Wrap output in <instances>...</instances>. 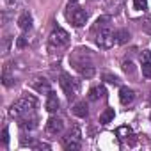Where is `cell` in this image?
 <instances>
[{"label": "cell", "instance_id": "1", "mask_svg": "<svg viewBox=\"0 0 151 151\" xmlns=\"http://www.w3.org/2000/svg\"><path fill=\"white\" fill-rule=\"evenodd\" d=\"M36 107H37V100H36L34 96H30V94H25V96H22L20 100H16V101L11 105L9 114H11L13 117H16V119H22V117H25V116L34 114Z\"/></svg>", "mask_w": 151, "mask_h": 151}, {"label": "cell", "instance_id": "2", "mask_svg": "<svg viewBox=\"0 0 151 151\" xmlns=\"http://www.w3.org/2000/svg\"><path fill=\"white\" fill-rule=\"evenodd\" d=\"M87 16L89 14H87V11L84 7H80L78 4H71L69 2V6L66 9V18H68V22L73 27H82V25H86Z\"/></svg>", "mask_w": 151, "mask_h": 151}, {"label": "cell", "instance_id": "3", "mask_svg": "<svg viewBox=\"0 0 151 151\" xmlns=\"http://www.w3.org/2000/svg\"><path fill=\"white\" fill-rule=\"evenodd\" d=\"M80 139H82L80 128L75 124V126L66 133V137H62V146H64V149H68V151H77V149H80V147H82Z\"/></svg>", "mask_w": 151, "mask_h": 151}, {"label": "cell", "instance_id": "4", "mask_svg": "<svg viewBox=\"0 0 151 151\" xmlns=\"http://www.w3.org/2000/svg\"><path fill=\"white\" fill-rule=\"evenodd\" d=\"M59 84H60L62 91L66 93V96H68L69 100L75 98V96L78 94V91H80V84H78V80H75L71 75H68V73H62V75H60Z\"/></svg>", "mask_w": 151, "mask_h": 151}, {"label": "cell", "instance_id": "5", "mask_svg": "<svg viewBox=\"0 0 151 151\" xmlns=\"http://www.w3.org/2000/svg\"><path fill=\"white\" fill-rule=\"evenodd\" d=\"M68 43H69V34H68L64 29L57 27V29L52 30V34H50V37H48V45H50L52 50H53V48L60 50V48L68 46Z\"/></svg>", "mask_w": 151, "mask_h": 151}, {"label": "cell", "instance_id": "6", "mask_svg": "<svg viewBox=\"0 0 151 151\" xmlns=\"http://www.w3.org/2000/svg\"><path fill=\"white\" fill-rule=\"evenodd\" d=\"M96 45L103 50H109L116 45V32H112L110 27L107 29H101V30H96Z\"/></svg>", "mask_w": 151, "mask_h": 151}, {"label": "cell", "instance_id": "7", "mask_svg": "<svg viewBox=\"0 0 151 151\" xmlns=\"http://www.w3.org/2000/svg\"><path fill=\"white\" fill-rule=\"evenodd\" d=\"M62 130H64V121H62L60 117L52 116V117L46 121V132H48L50 135H59V133H62Z\"/></svg>", "mask_w": 151, "mask_h": 151}, {"label": "cell", "instance_id": "8", "mask_svg": "<svg viewBox=\"0 0 151 151\" xmlns=\"http://www.w3.org/2000/svg\"><path fill=\"white\" fill-rule=\"evenodd\" d=\"M75 68L77 71L86 78H93L94 77V66L91 62H86V60H75Z\"/></svg>", "mask_w": 151, "mask_h": 151}, {"label": "cell", "instance_id": "9", "mask_svg": "<svg viewBox=\"0 0 151 151\" xmlns=\"http://www.w3.org/2000/svg\"><path fill=\"white\" fill-rule=\"evenodd\" d=\"M30 87H32L34 91H37L39 94H48V93L52 91L48 80H46V78H41V77H36V78L30 82Z\"/></svg>", "mask_w": 151, "mask_h": 151}, {"label": "cell", "instance_id": "10", "mask_svg": "<svg viewBox=\"0 0 151 151\" xmlns=\"http://www.w3.org/2000/svg\"><path fill=\"white\" fill-rule=\"evenodd\" d=\"M124 7V0H105V9L109 14H117Z\"/></svg>", "mask_w": 151, "mask_h": 151}, {"label": "cell", "instance_id": "11", "mask_svg": "<svg viewBox=\"0 0 151 151\" xmlns=\"http://www.w3.org/2000/svg\"><path fill=\"white\" fill-rule=\"evenodd\" d=\"M133 100H135V91L133 89H130V87H121L119 89V101L123 105H130Z\"/></svg>", "mask_w": 151, "mask_h": 151}, {"label": "cell", "instance_id": "12", "mask_svg": "<svg viewBox=\"0 0 151 151\" xmlns=\"http://www.w3.org/2000/svg\"><path fill=\"white\" fill-rule=\"evenodd\" d=\"M18 27H20L23 32H27V30L32 29V14H30L29 11H25V13L20 14V18H18Z\"/></svg>", "mask_w": 151, "mask_h": 151}, {"label": "cell", "instance_id": "13", "mask_svg": "<svg viewBox=\"0 0 151 151\" xmlns=\"http://www.w3.org/2000/svg\"><path fill=\"white\" fill-rule=\"evenodd\" d=\"M59 107H60V103H59L57 94H55L53 91H50V93H48V100H46V110H48L50 114H53V112L59 110Z\"/></svg>", "mask_w": 151, "mask_h": 151}, {"label": "cell", "instance_id": "14", "mask_svg": "<svg viewBox=\"0 0 151 151\" xmlns=\"http://www.w3.org/2000/svg\"><path fill=\"white\" fill-rule=\"evenodd\" d=\"M73 114L77 116V117H82V119H86V117L89 116V110H87V105H86V101H78V103H75V105H73Z\"/></svg>", "mask_w": 151, "mask_h": 151}, {"label": "cell", "instance_id": "15", "mask_svg": "<svg viewBox=\"0 0 151 151\" xmlns=\"http://www.w3.org/2000/svg\"><path fill=\"white\" fill-rule=\"evenodd\" d=\"M105 87L103 86H96V87H93L91 91H89V100L91 101H100V100H103L105 98Z\"/></svg>", "mask_w": 151, "mask_h": 151}, {"label": "cell", "instance_id": "16", "mask_svg": "<svg viewBox=\"0 0 151 151\" xmlns=\"http://www.w3.org/2000/svg\"><path fill=\"white\" fill-rule=\"evenodd\" d=\"M20 126L22 128H25V130H34L36 126H37V117L36 116H25V117H22L20 119Z\"/></svg>", "mask_w": 151, "mask_h": 151}, {"label": "cell", "instance_id": "17", "mask_svg": "<svg viewBox=\"0 0 151 151\" xmlns=\"http://www.w3.org/2000/svg\"><path fill=\"white\" fill-rule=\"evenodd\" d=\"M107 27H110V16H100L96 20V23L93 25V32L101 30V29H107Z\"/></svg>", "mask_w": 151, "mask_h": 151}, {"label": "cell", "instance_id": "18", "mask_svg": "<svg viewBox=\"0 0 151 151\" xmlns=\"http://www.w3.org/2000/svg\"><path fill=\"white\" fill-rule=\"evenodd\" d=\"M114 117H116L114 109H105V110H103V114L100 116V124H109V123H112V121H114Z\"/></svg>", "mask_w": 151, "mask_h": 151}, {"label": "cell", "instance_id": "19", "mask_svg": "<svg viewBox=\"0 0 151 151\" xmlns=\"http://www.w3.org/2000/svg\"><path fill=\"white\" fill-rule=\"evenodd\" d=\"M128 39H130V32L126 29H121L116 32V45H124L128 43Z\"/></svg>", "mask_w": 151, "mask_h": 151}, {"label": "cell", "instance_id": "20", "mask_svg": "<svg viewBox=\"0 0 151 151\" xmlns=\"http://www.w3.org/2000/svg\"><path fill=\"white\" fill-rule=\"evenodd\" d=\"M116 133L119 139H128V137H132V128L130 126H119L116 130Z\"/></svg>", "mask_w": 151, "mask_h": 151}, {"label": "cell", "instance_id": "21", "mask_svg": "<svg viewBox=\"0 0 151 151\" xmlns=\"http://www.w3.org/2000/svg\"><path fill=\"white\" fill-rule=\"evenodd\" d=\"M139 59H140V62H142V64L151 62V50H142V52H140V55H139Z\"/></svg>", "mask_w": 151, "mask_h": 151}, {"label": "cell", "instance_id": "22", "mask_svg": "<svg viewBox=\"0 0 151 151\" xmlns=\"http://www.w3.org/2000/svg\"><path fill=\"white\" fill-rule=\"evenodd\" d=\"M133 7L137 11H146L147 9V0H133Z\"/></svg>", "mask_w": 151, "mask_h": 151}, {"label": "cell", "instance_id": "23", "mask_svg": "<svg viewBox=\"0 0 151 151\" xmlns=\"http://www.w3.org/2000/svg\"><path fill=\"white\" fill-rule=\"evenodd\" d=\"M103 80H107L109 84H114V86L119 84V78L116 77V75H110V73H105V75H103Z\"/></svg>", "mask_w": 151, "mask_h": 151}, {"label": "cell", "instance_id": "24", "mask_svg": "<svg viewBox=\"0 0 151 151\" xmlns=\"http://www.w3.org/2000/svg\"><path fill=\"white\" fill-rule=\"evenodd\" d=\"M142 75H144L146 78H151V62L142 64Z\"/></svg>", "mask_w": 151, "mask_h": 151}, {"label": "cell", "instance_id": "25", "mask_svg": "<svg viewBox=\"0 0 151 151\" xmlns=\"http://www.w3.org/2000/svg\"><path fill=\"white\" fill-rule=\"evenodd\" d=\"M6 4L9 7H20L22 4H25V0H6Z\"/></svg>", "mask_w": 151, "mask_h": 151}, {"label": "cell", "instance_id": "26", "mask_svg": "<svg viewBox=\"0 0 151 151\" xmlns=\"http://www.w3.org/2000/svg\"><path fill=\"white\" fill-rule=\"evenodd\" d=\"M25 45H27V36H25V34H22V36L16 39V46H18V48H23Z\"/></svg>", "mask_w": 151, "mask_h": 151}, {"label": "cell", "instance_id": "27", "mask_svg": "<svg viewBox=\"0 0 151 151\" xmlns=\"http://www.w3.org/2000/svg\"><path fill=\"white\" fill-rule=\"evenodd\" d=\"M9 45H11V36H7V37L4 39V52H2L4 55H7V53H9Z\"/></svg>", "mask_w": 151, "mask_h": 151}, {"label": "cell", "instance_id": "28", "mask_svg": "<svg viewBox=\"0 0 151 151\" xmlns=\"http://www.w3.org/2000/svg\"><path fill=\"white\" fill-rule=\"evenodd\" d=\"M123 71L124 73H133V64L128 60V62H123Z\"/></svg>", "mask_w": 151, "mask_h": 151}, {"label": "cell", "instance_id": "29", "mask_svg": "<svg viewBox=\"0 0 151 151\" xmlns=\"http://www.w3.org/2000/svg\"><path fill=\"white\" fill-rule=\"evenodd\" d=\"M7 142H9V132H7V128H4L2 130V144L7 146Z\"/></svg>", "mask_w": 151, "mask_h": 151}, {"label": "cell", "instance_id": "30", "mask_svg": "<svg viewBox=\"0 0 151 151\" xmlns=\"http://www.w3.org/2000/svg\"><path fill=\"white\" fill-rule=\"evenodd\" d=\"M34 149H50V146H48V144L39 142V144H34Z\"/></svg>", "mask_w": 151, "mask_h": 151}, {"label": "cell", "instance_id": "31", "mask_svg": "<svg viewBox=\"0 0 151 151\" xmlns=\"http://www.w3.org/2000/svg\"><path fill=\"white\" fill-rule=\"evenodd\" d=\"M69 2H71V4H77V2H78V0H69Z\"/></svg>", "mask_w": 151, "mask_h": 151}, {"label": "cell", "instance_id": "32", "mask_svg": "<svg viewBox=\"0 0 151 151\" xmlns=\"http://www.w3.org/2000/svg\"><path fill=\"white\" fill-rule=\"evenodd\" d=\"M149 121H151V114H149Z\"/></svg>", "mask_w": 151, "mask_h": 151}, {"label": "cell", "instance_id": "33", "mask_svg": "<svg viewBox=\"0 0 151 151\" xmlns=\"http://www.w3.org/2000/svg\"><path fill=\"white\" fill-rule=\"evenodd\" d=\"M149 101H151V100H149Z\"/></svg>", "mask_w": 151, "mask_h": 151}]
</instances>
